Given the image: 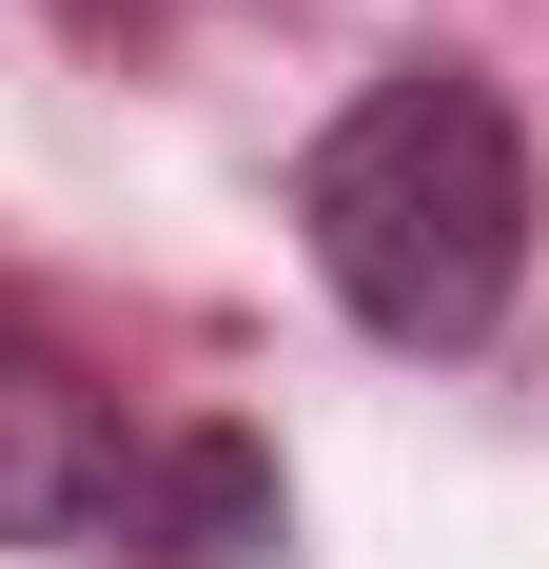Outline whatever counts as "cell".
<instances>
[{
  "label": "cell",
  "mask_w": 549,
  "mask_h": 569,
  "mask_svg": "<svg viewBox=\"0 0 549 569\" xmlns=\"http://www.w3.org/2000/svg\"><path fill=\"white\" fill-rule=\"evenodd\" d=\"M295 236H315L333 315L373 353H471L530 295V118L471 59H392L373 99L295 158Z\"/></svg>",
  "instance_id": "1"
},
{
  "label": "cell",
  "mask_w": 549,
  "mask_h": 569,
  "mask_svg": "<svg viewBox=\"0 0 549 569\" xmlns=\"http://www.w3.org/2000/svg\"><path fill=\"white\" fill-rule=\"evenodd\" d=\"M138 471H158V432H138V412H118L59 335H20V315H0V550H99V569H118Z\"/></svg>",
  "instance_id": "2"
},
{
  "label": "cell",
  "mask_w": 549,
  "mask_h": 569,
  "mask_svg": "<svg viewBox=\"0 0 549 569\" xmlns=\"http://www.w3.org/2000/svg\"><path fill=\"white\" fill-rule=\"evenodd\" d=\"M274 550H295V491H274V452H256V432H158L118 569H274Z\"/></svg>",
  "instance_id": "3"
},
{
  "label": "cell",
  "mask_w": 549,
  "mask_h": 569,
  "mask_svg": "<svg viewBox=\"0 0 549 569\" xmlns=\"http://www.w3.org/2000/svg\"><path fill=\"white\" fill-rule=\"evenodd\" d=\"M79 20H158V0H79Z\"/></svg>",
  "instance_id": "4"
}]
</instances>
